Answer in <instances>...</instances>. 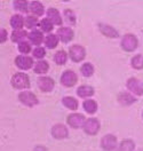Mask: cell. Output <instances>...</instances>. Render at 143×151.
Here are the masks:
<instances>
[{
  "instance_id": "cell-1",
  "label": "cell",
  "mask_w": 143,
  "mask_h": 151,
  "mask_svg": "<svg viewBox=\"0 0 143 151\" xmlns=\"http://www.w3.org/2000/svg\"><path fill=\"white\" fill-rule=\"evenodd\" d=\"M10 85L15 89L19 91H29L31 83H30V77L25 72H16L14 73L10 79Z\"/></svg>"
},
{
  "instance_id": "cell-2",
  "label": "cell",
  "mask_w": 143,
  "mask_h": 151,
  "mask_svg": "<svg viewBox=\"0 0 143 151\" xmlns=\"http://www.w3.org/2000/svg\"><path fill=\"white\" fill-rule=\"evenodd\" d=\"M120 47L127 53L134 52L139 47V39L133 33H126L120 40Z\"/></svg>"
},
{
  "instance_id": "cell-3",
  "label": "cell",
  "mask_w": 143,
  "mask_h": 151,
  "mask_svg": "<svg viewBox=\"0 0 143 151\" xmlns=\"http://www.w3.org/2000/svg\"><path fill=\"white\" fill-rule=\"evenodd\" d=\"M69 57L72 62L75 63H79L81 61H84L86 58V49L84 46L81 45H78V44H75V45H71L69 47Z\"/></svg>"
},
{
  "instance_id": "cell-4",
  "label": "cell",
  "mask_w": 143,
  "mask_h": 151,
  "mask_svg": "<svg viewBox=\"0 0 143 151\" xmlns=\"http://www.w3.org/2000/svg\"><path fill=\"white\" fill-rule=\"evenodd\" d=\"M60 83L61 85L67 88L75 87L78 83V75L73 70H65L62 72V75L60 77Z\"/></svg>"
},
{
  "instance_id": "cell-5",
  "label": "cell",
  "mask_w": 143,
  "mask_h": 151,
  "mask_svg": "<svg viewBox=\"0 0 143 151\" xmlns=\"http://www.w3.org/2000/svg\"><path fill=\"white\" fill-rule=\"evenodd\" d=\"M83 129H84L85 134L89 135V136H94V135H96L97 133L100 132L101 123H100V120L97 118H94V117L87 118L84 126H83Z\"/></svg>"
},
{
  "instance_id": "cell-6",
  "label": "cell",
  "mask_w": 143,
  "mask_h": 151,
  "mask_svg": "<svg viewBox=\"0 0 143 151\" xmlns=\"http://www.w3.org/2000/svg\"><path fill=\"white\" fill-rule=\"evenodd\" d=\"M19 101L23 105L29 106V108H33L39 104V100L37 95L32 93L31 91H23L19 94Z\"/></svg>"
},
{
  "instance_id": "cell-7",
  "label": "cell",
  "mask_w": 143,
  "mask_h": 151,
  "mask_svg": "<svg viewBox=\"0 0 143 151\" xmlns=\"http://www.w3.org/2000/svg\"><path fill=\"white\" fill-rule=\"evenodd\" d=\"M126 87H127L128 92H131L135 96H142L143 95V81H141L140 79H137L135 77L127 79Z\"/></svg>"
},
{
  "instance_id": "cell-8",
  "label": "cell",
  "mask_w": 143,
  "mask_h": 151,
  "mask_svg": "<svg viewBox=\"0 0 143 151\" xmlns=\"http://www.w3.org/2000/svg\"><path fill=\"white\" fill-rule=\"evenodd\" d=\"M118 144L117 136H114V134H105L101 139V148L104 151H116Z\"/></svg>"
},
{
  "instance_id": "cell-9",
  "label": "cell",
  "mask_w": 143,
  "mask_h": 151,
  "mask_svg": "<svg viewBox=\"0 0 143 151\" xmlns=\"http://www.w3.org/2000/svg\"><path fill=\"white\" fill-rule=\"evenodd\" d=\"M37 85H38V88L42 93H50L55 87V81L50 77L41 76L37 79Z\"/></svg>"
},
{
  "instance_id": "cell-10",
  "label": "cell",
  "mask_w": 143,
  "mask_h": 151,
  "mask_svg": "<svg viewBox=\"0 0 143 151\" xmlns=\"http://www.w3.org/2000/svg\"><path fill=\"white\" fill-rule=\"evenodd\" d=\"M86 122V118L84 114L81 113L73 112L69 114L67 118V124L73 129H78V128H83L84 124Z\"/></svg>"
},
{
  "instance_id": "cell-11",
  "label": "cell",
  "mask_w": 143,
  "mask_h": 151,
  "mask_svg": "<svg viewBox=\"0 0 143 151\" xmlns=\"http://www.w3.org/2000/svg\"><path fill=\"white\" fill-rule=\"evenodd\" d=\"M50 135L55 140H64L69 136V129L64 124H55L50 129Z\"/></svg>"
},
{
  "instance_id": "cell-12",
  "label": "cell",
  "mask_w": 143,
  "mask_h": 151,
  "mask_svg": "<svg viewBox=\"0 0 143 151\" xmlns=\"http://www.w3.org/2000/svg\"><path fill=\"white\" fill-rule=\"evenodd\" d=\"M15 65L17 66L19 70L27 71V70L32 69L34 66V63H33L32 57L28 56V55H17L15 57Z\"/></svg>"
},
{
  "instance_id": "cell-13",
  "label": "cell",
  "mask_w": 143,
  "mask_h": 151,
  "mask_svg": "<svg viewBox=\"0 0 143 151\" xmlns=\"http://www.w3.org/2000/svg\"><path fill=\"white\" fill-rule=\"evenodd\" d=\"M56 33L58 39H60V41L63 42V44L70 42L73 39V37H75L73 30L71 28H69V27H61V28L57 30Z\"/></svg>"
},
{
  "instance_id": "cell-14",
  "label": "cell",
  "mask_w": 143,
  "mask_h": 151,
  "mask_svg": "<svg viewBox=\"0 0 143 151\" xmlns=\"http://www.w3.org/2000/svg\"><path fill=\"white\" fill-rule=\"evenodd\" d=\"M117 100H118V103L120 104L121 106H129V105H132V104H134L137 101L135 95H133L131 92H121V93H119Z\"/></svg>"
},
{
  "instance_id": "cell-15",
  "label": "cell",
  "mask_w": 143,
  "mask_h": 151,
  "mask_svg": "<svg viewBox=\"0 0 143 151\" xmlns=\"http://www.w3.org/2000/svg\"><path fill=\"white\" fill-rule=\"evenodd\" d=\"M98 30H100V32H101L103 36L110 38V39H116V38L119 37V32H118L112 25H110V24L100 23V24H98Z\"/></svg>"
},
{
  "instance_id": "cell-16",
  "label": "cell",
  "mask_w": 143,
  "mask_h": 151,
  "mask_svg": "<svg viewBox=\"0 0 143 151\" xmlns=\"http://www.w3.org/2000/svg\"><path fill=\"white\" fill-rule=\"evenodd\" d=\"M29 41L34 45V46H41L42 42H45V37H44V33L39 30H32L31 32H29V36H28Z\"/></svg>"
},
{
  "instance_id": "cell-17",
  "label": "cell",
  "mask_w": 143,
  "mask_h": 151,
  "mask_svg": "<svg viewBox=\"0 0 143 151\" xmlns=\"http://www.w3.org/2000/svg\"><path fill=\"white\" fill-rule=\"evenodd\" d=\"M76 93L78 95V97L87 100L88 97H92L93 95L95 94V89L89 85H81L77 88Z\"/></svg>"
},
{
  "instance_id": "cell-18",
  "label": "cell",
  "mask_w": 143,
  "mask_h": 151,
  "mask_svg": "<svg viewBox=\"0 0 143 151\" xmlns=\"http://www.w3.org/2000/svg\"><path fill=\"white\" fill-rule=\"evenodd\" d=\"M46 15H47V19H50L54 25H62V17H61L60 12L56 8H54V7L48 8Z\"/></svg>"
},
{
  "instance_id": "cell-19",
  "label": "cell",
  "mask_w": 143,
  "mask_h": 151,
  "mask_svg": "<svg viewBox=\"0 0 143 151\" xmlns=\"http://www.w3.org/2000/svg\"><path fill=\"white\" fill-rule=\"evenodd\" d=\"M49 70V63H48L46 60H39L34 63L33 66V71L34 73L37 75H46Z\"/></svg>"
},
{
  "instance_id": "cell-20",
  "label": "cell",
  "mask_w": 143,
  "mask_h": 151,
  "mask_svg": "<svg viewBox=\"0 0 143 151\" xmlns=\"http://www.w3.org/2000/svg\"><path fill=\"white\" fill-rule=\"evenodd\" d=\"M62 104L69 109V110H72V111H76L79 108V102L76 97L73 96H63L62 97Z\"/></svg>"
},
{
  "instance_id": "cell-21",
  "label": "cell",
  "mask_w": 143,
  "mask_h": 151,
  "mask_svg": "<svg viewBox=\"0 0 143 151\" xmlns=\"http://www.w3.org/2000/svg\"><path fill=\"white\" fill-rule=\"evenodd\" d=\"M29 8H30V13L33 14L36 17L44 15V13H45V7H44V5H42L40 1H37V0L31 1Z\"/></svg>"
},
{
  "instance_id": "cell-22",
  "label": "cell",
  "mask_w": 143,
  "mask_h": 151,
  "mask_svg": "<svg viewBox=\"0 0 143 151\" xmlns=\"http://www.w3.org/2000/svg\"><path fill=\"white\" fill-rule=\"evenodd\" d=\"M9 23L13 30H22L23 25H25V19H23V16L19 14H15L10 17Z\"/></svg>"
},
{
  "instance_id": "cell-23",
  "label": "cell",
  "mask_w": 143,
  "mask_h": 151,
  "mask_svg": "<svg viewBox=\"0 0 143 151\" xmlns=\"http://www.w3.org/2000/svg\"><path fill=\"white\" fill-rule=\"evenodd\" d=\"M83 108H84L85 112H87L88 114H94V113H96L97 109H98V105H97V102L95 100L87 99L83 103Z\"/></svg>"
},
{
  "instance_id": "cell-24",
  "label": "cell",
  "mask_w": 143,
  "mask_h": 151,
  "mask_svg": "<svg viewBox=\"0 0 143 151\" xmlns=\"http://www.w3.org/2000/svg\"><path fill=\"white\" fill-rule=\"evenodd\" d=\"M29 36V32L27 31H24V30H13V32H11V41L13 42H22V41H25V39L28 38Z\"/></svg>"
},
{
  "instance_id": "cell-25",
  "label": "cell",
  "mask_w": 143,
  "mask_h": 151,
  "mask_svg": "<svg viewBox=\"0 0 143 151\" xmlns=\"http://www.w3.org/2000/svg\"><path fill=\"white\" fill-rule=\"evenodd\" d=\"M68 58H69V54L65 50H63V49L56 52L54 54V57H53L55 64H57V65H64L68 62Z\"/></svg>"
},
{
  "instance_id": "cell-26",
  "label": "cell",
  "mask_w": 143,
  "mask_h": 151,
  "mask_svg": "<svg viewBox=\"0 0 143 151\" xmlns=\"http://www.w3.org/2000/svg\"><path fill=\"white\" fill-rule=\"evenodd\" d=\"M134 149H135V143L133 140L125 139L118 144L116 151H134Z\"/></svg>"
},
{
  "instance_id": "cell-27",
  "label": "cell",
  "mask_w": 143,
  "mask_h": 151,
  "mask_svg": "<svg viewBox=\"0 0 143 151\" xmlns=\"http://www.w3.org/2000/svg\"><path fill=\"white\" fill-rule=\"evenodd\" d=\"M58 42H60V39L57 37V35L49 33L47 37L45 38V42L44 44H45L46 48H48V49H54V48L57 47Z\"/></svg>"
},
{
  "instance_id": "cell-28",
  "label": "cell",
  "mask_w": 143,
  "mask_h": 151,
  "mask_svg": "<svg viewBox=\"0 0 143 151\" xmlns=\"http://www.w3.org/2000/svg\"><path fill=\"white\" fill-rule=\"evenodd\" d=\"M13 6L16 10H19L21 13H24V14H28L30 12V4H29L27 0H15L13 2Z\"/></svg>"
},
{
  "instance_id": "cell-29",
  "label": "cell",
  "mask_w": 143,
  "mask_h": 151,
  "mask_svg": "<svg viewBox=\"0 0 143 151\" xmlns=\"http://www.w3.org/2000/svg\"><path fill=\"white\" fill-rule=\"evenodd\" d=\"M94 72H95V68L89 62H85L83 65L80 66V73L84 77H86V78L92 77V76L94 75Z\"/></svg>"
},
{
  "instance_id": "cell-30",
  "label": "cell",
  "mask_w": 143,
  "mask_h": 151,
  "mask_svg": "<svg viewBox=\"0 0 143 151\" xmlns=\"http://www.w3.org/2000/svg\"><path fill=\"white\" fill-rule=\"evenodd\" d=\"M131 66L134 70L143 69V54H136L131 58Z\"/></svg>"
},
{
  "instance_id": "cell-31",
  "label": "cell",
  "mask_w": 143,
  "mask_h": 151,
  "mask_svg": "<svg viewBox=\"0 0 143 151\" xmlns=\"http://www.w3.org/2000/svg\"><path fill=\"white\" fill-rule=\"evenodd\" d=\"M40 25V22L38 21V19L36 16H32V15H29L25 17V28L30 29L31 31L33 29H36L37 27Z\"/></svg>"
},
{
  "instance_id": "cell-32",
  "label": "cell",
  "mask_w": 143,
  "mask_h": 151,
  "mask_svg": "<svg viewBox=\"0 0 143 151\" xmlns=\"http://www.w3.org/2000/svg\"><path fill=\"white\" fill-rule=\"evenodd\" d=\"M17 48H19V52L21 53V55H28L29 53H32L31 42H30V41H27V40L19 42Z\"/></svg>"
},
{
  "instance_id": "cell-33",
  "label": "cell",
  "mask_w": 143,
  "mask_h": 151,
  "mask_svg": "<svg viewBox=\"0 0 143 151\" xmlns=\"http://www.w3.org/2000/svg\"><path fill=\"white\" fill-rule=\"evenodd\" d=\"M39 27L41 28V30H42L44 32L49 33V32H52V31H53V29H54V24L52 23V21H50L49 19L45 17V19H42L41 21H40V25H39Z\"/></svg>"
},
{
  "instance_id": "cell-34",
  "label": "cell",
  "mask_w": 143,
  "mask_h": 151,
  "mask_svg": "<svg viewBox=\"0 0 143 151\" xmlns=\"http://www.w3.org/2000/svg\"><path fill=\"white\" fill-rule=\"evenodd\" d=\"M64 17L67 19V22L71 25H75L77 22V16L75 12L72 9H65L64 10Z\"/></svg>"
},
{
  "instance_id": "cell-35",
  "label": "cell",
  "mask_w": 143,
  "mask_h": 151,
  "mask_svg": "<svg viewBox=\"0 0 143 151\" xmlns=\"http://www.w3.org/2000/svg\"><path fill=\"white\" fill-rule=\"evenodd\" d=\"M32 56L37 60H44V57L46 56V49L45 47H36L33 50H32Z\"/></svg>"
},
{
  "instance_id": "cell-36",
  "label": "cell",
  "mask_w": 143,
  "mask_h": 151,
  "mask_svg": "<svg viewBox=\"0 0 143 151\" xmlns=\"http://www.w3.org/2000/svg\"><path fill=\"white\" fill-rule=\"evenodd\" d=\"M7 40V30L6 29H1L0 30V42L5 44Z\"/></svg>"
},
{
  "instance_id": "cell-37",
  "label": "cell",
  "mask_w": 143,
  "mask_h": 151,
  "mask_svg": "<svg viewBox=\"0 0 143 151\" xmlns=\"http://www.w3.org/2000/svg\"><path fill=\"white\" fill-rule=\"evenodd\" d=\"M33 151H48V149L45 145H36L33 148Z\"/></svg>"
},
{
  "instance_id": "cell-38",
  "label": "cell",
  "mask_w": 143,
  "mask_h": 151,
  "mask_svg": "<svg viewBox=\"0 0 143 151\" xmlns=\"http://www.w3.org/2000/svg\"><path fill=\"white\" fill-rule=\"evenodd\" d=\"M137 151H143V148H142V149H139Z\"/></svg>"
},
{
  "instance_id": "cell-39",
  "label": "cell",
  "mask_w": 143,
  "mask_h": 151,
  "mask_svg": "<svg viewBox=\"0 0 143 151\" xmlns=\"http://www.w3.org/2000/svg\"><path fill=\"white\" fill-rule=\"evenodd\" d=\"M142 118H143V112H142Z\"/></svg>"
}]
</instances>
